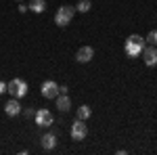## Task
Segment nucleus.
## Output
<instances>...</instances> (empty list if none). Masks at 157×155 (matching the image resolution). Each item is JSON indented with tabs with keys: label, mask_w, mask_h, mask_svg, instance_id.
I'll list each match as a JSON object with an SVG mask.
<instances>
[{
	"label": "nucleus",
	"mask_w": 157,
	"mask_h": 155,
	"mask_svg": "<svg viewBox=\"0 0 157 155\" xmlns=\"http://www.w3.org/2000/svg\"><path fill=\"white\" fill-rule=\"evenodd\" d=\"M40 90H42L44 99H57L59 96V84L55 82V80H46V82H42Z\"/></svg>",
	"instance_id": "obj_5"
},
{
	"label": "nucleus",
	"mask_w": 157,
	"mask_h": 155,
	"mask_svg": "<svg viewBox=\"0 0 157 155\" xmlns=\"http://www.w3.org/2000/svg\"><path fill=\"white\" fill-rule=\"evenodd\" d=\"M67 90H69L67 86H59V95H67Z\"/></svg>",
	"instance_id": "obj_18"
},
{
	"label": "nucleus",
	"mask_w": 157,
	"mask_h": 155,
	"mask_svg": "<svg viewBox=\"0 0 157 155\" xmlns=\"http://www.w3.org/2000/svg\"><path fill=\"white\" fill-rule=\"evenodd\" d=\"M34 118H36V124L40 128H48L50 124H55V118H52V113H50L48 109H38Z\"/></svg>",
	"instance_id": "obj_6"
},
{
	"label": "nucleus",
	"mask_w": 157,
	"mask_h": 155,
	"mask_svg": "<svg viewBox=\"0 0 157 155\" xmlns=\"http://www.w3.org/2000/svg\"><path fill=\"white\" fill-rule=\"evenodd\" d=\"M94 57V48L92 46H80L78 52H75V61L78 63H90Z\"/></svg>",
	"instance_id": "obj_8"
},
{
	"label": "nucleus",
	"mask_w": 157,
	"mask_h": 155,
	"mask_svg": "<svg viewBox=\"0 0 157 155\" xmlns=\"http://www.w3.org/2000/svg\"><path fill=\"white\" fill-rule=\"evenodd\" d=\"M27 9L32 13H38V15H40V13L46 11V0H32V2L27 4Z\"/></svg>",
	"instance_id": "obj_12"
},
{
	"label": "nucleus",
	"mask_w": 157,
	"mask_h": 155,
	"mask_svg": "<svg viewBox=\"0 0 157 155\" xmlns=\"http://www.w3.org/2000/svg\"><path fill=\"white\" fill-rule=\"evenodd\" d=\"M69 134H71V138L73 141H84L86 136H88V126H86V122L84 119H75L71 124V130H69Z\"/></svg>",
	"instance_id": "obj_4"
},
{
	"label": "nucleus",
	"mask_w": 157,
	"mask_h": 155,
	"mask_svg": "<svg viewBox=\"0 0 157 155\" xmlns=\"http://www.w3.org/2000/svg\"><path fill=\"white\" fill-rule=\"evenodd\" d=\"M147 42H149V44H153V46H157V29H151V32H149Z\"/></svg>",
	"instance_id": "obj_15"
},
{
	"label": "nucleus",
	"mask_w": 157,
	"mask_h": 155,
	"mask_svg": "<svg viewBox=\"0 0 157 155\" xmlns=\"http://www.w3.org/2000/svg\"><path fill=\"white\" fill-rule=\"evenodd\" d=\"M4 92H6V82L0 80V95H4Z\"/></svg>",
	"instance_id": "obj_17"
},
{
	"label": "nucleus",
	"mask_w": 157,
	"mask_h": 155,
	"mask_svg": "<svg viewBox=\"0 0 157 155\" xmlns=\"http://www.w3.org/2000/svg\"><path fill=\"white\" fill-rule=\"evenodd\" d=\"M29 9H27V4H19V13H27Z\"/></svg>",
	"instance_id": "obj_19"
},
{
	"label": "nucleus",
	"mask_w": 157,
	"mask_h": 155,
	"mask_svg": "<svg viewBox=\"0 0 157 155\" xmlns=\"http://www.w3.org/2000/svg\"><path fill=\"white\" fill-rule=\"evenodd\" d=\"M55 105H57L59 111H63V113L67 111V113H69V109H71V99H69L67 95H59L57 99H55Z\"/></svg>",
	"instance_id": "obj_10"
},
{
	"label": "nucleus",
	"mask_w": 157,
	"mask_h": 155,
	"mask_svg": "<svg viewBox=\"0 0 157 155\" xmlns=\"http://www.w3.org/2000/svg\"><path fill=\"white\" fill-rule=\"evenodd\" d=\"M23 113H25V118H34V115H36V109H34V107H27Z\"/></svg>",
	"instance_id": "obj_16"
},
{
	"label": "nucleus",
	"mask_w": 157,
	"mask_h": 155,
	"mask_svg": "<svg viewBox=\"0 0 157 155\" xmlns=\"http://www.w3.org/2000/svg\"><path fill=\"white\" fill-rule=\"evenodd\" d=\"M17 2H23V0H17Z\"/></svg>",
	"instance_id": "obj_20"
},
{
	"label": "nucleus",
	"mask_w": 157,
	"mask_h": 155,
	"mask_svg": "<svg viewBox=\"0 0 157 155\" xmlns=\"http://www.w3.org/2000/svg\"><path fill=\"white\" fill-rule=\"evenodd\" d=\"M90 6H92L90 0H80V2L75 4V11H78V13H88V11H90Z\"/></svg>",
	"instance_id": "obj_14"
},
{
	"label": "nucleus",
	"mask_w": 157,
	"mask_h": 155,
	"mask_svg": "<svg viewBox=\"0 0 157 155\" xmlns=\"http://www.w3.org/2000/svg\"><path fill=\"white\" fill-rule=\"evenodd\" d=\"M27 90H29V86L21 78H13L11 82H6V92H11V96H15V99H23Z\"/></svg>",
	"instance_id": "obj_3"
},
{
	"label": "nucleus",
	"mask_w": 157,
	"mask_h": 155,
	"mask_svg": "<svg viewBox=\"0 0 157 155\" xmlns=\"http://www.w3.org/2000/svg\"><path fill=\"white\" fill-rule=\"evenodd\" d=\"M42 147H44L46 151H52V149L57 147V134H55V132H46V134L42 136Z\"/></svg>",
	"instance_id": "obj_11"
},
{
	"label": "nucleus",
	"mask_w": 157,
	"mask_h": 155,
	"mask_svg": "<svg viewBox=\"0 0 157 155\" xmlns=\"http://www.w3.org/2000/svg\"><path fill=\"white\" fill-rule=\"evenodd\" d=\"M73 15H75V6L63 4V6H59V9H57V13H55V23L59 25V27H65V25L71 23Z\"/></svg>",
	"instance_id": "obj_2"
},
{
	"label": "nucleus",
	"mask_w": 157,
	"mask_h": 155,
	"mask_svg": "<svg viewBox=\"0 0 157 155\" xmlns=\"http://www.w3.org/2000/svg\"><path fill=\"white\" fill-rule=\"evenodd\" d=\"M90 115H92V109L88 107V105H82V107L78 109V119H84V122H86Z\"/></svg>",
	"instance_id": "obj_13"
},
{
	"label": "nucleus",
	"mask_w": 157,
	"mask_h": 155,
	"mask_svg": "<svg viewBox=\"0 0 157 155\" xmlns=\"http://www.w3.org/2000/svg\"><path fill=\"white\" fill-rule=\"evenodd\" d=\"M4 113H6L9 118H15V115H19V113H21L19 99H15V96H13L11 101H6V103H4Z\"/></svg>",
	"instance_id": "obj_9"
},
{
	"label": "nucleus",
	"mask_w": 157,
	"mask_h": 155,
	"mask_svg": "<svg viewBox=\"0 0 157 155\" xmlns=\"http://www.w3.org/2000/svg\"><path fill=\"white\" fill-rule=\"evenodd\" d=\"M143 61H145L147 67H155L157 65V46H153V44H149V46L143 48Z\"/></svg>",
	"instance_id": "obj_7"
},
{
	"label": "nucleus",
	"mask_w": 157,
	"mask_h": 155,
	"mask_svg": "<svg viewBox=\"0 0 157 155\" xmlns=\"http://www.w3.org/2000/svg\"><path fill=\"white\" fill-rule=\"evenodd\" d=\"M147 46V40L143 36H138V34H132V36H128L126 40V44H124V50H126V55L128 57H138L140 52H143V48Z\"/></svg>",
	"instance_id": "obj_1"
}]
</instances>
